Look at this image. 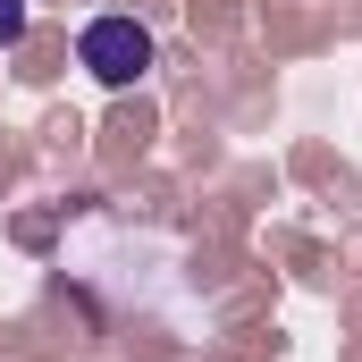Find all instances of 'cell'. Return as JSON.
Returning a JSON list of instances; mask_svg holds the SVG:
<instances>
[{"instance_id": "6da1fadb", "label": "cell", "mask_w": 362, "mask_h": 362, "mask_svg": "<svg viewBox=\"0 0 362 362\" xmlns=\"http://www.w3.org/2000/svg\"><path fill=\"white\" fill-rule=\"evenodd\" d=\"M76 59H85L101 85H144L152 76V34L135 17H93L85 42H76Z\"/></svg>"}, {"instance_id": "7a4b0ae2", "label": "cell", "mask_w": 362, "mask_h": 362, "mask_svg": "<svg viewBox=\"0 0 362 362\" xmlns=\"http://www.w3.org/2000/svg\"><path fill=\"white\" fill-rule=\"evenodd\" d=\"M25 42V0H0V51Z\"/></svg>"}]
</instances>
